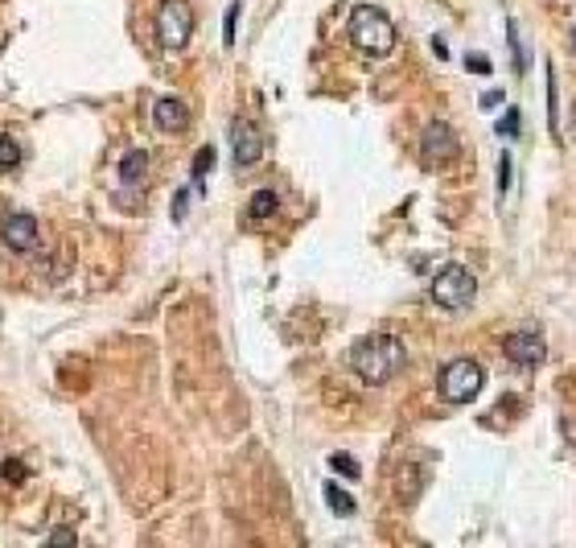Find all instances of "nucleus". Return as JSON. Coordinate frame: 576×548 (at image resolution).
<instances>
[{
  "label": "nucleus",
  "instance_id": "f257e3e1",
  "mask_svg": "<svg viewBox=\"0 0 576 548\" xmlns=\"http://www.w3.org/2000/svg\"><path fill=\"white\" fill-rule=\"evenodd\" d=\"M404 359H408V351H404V342L395 334H366L350 351V367H355V376L363 384H387L404 367Z\"/></svg>",
  "mask_w": 576,
  "mask_h": 548
},
{
  "label": "nucleus",
  "instance_id": "f03ea898",
  "mask_svg": "<svg viewBox=\"0 0 576 548\" xmlns=\"http://www.w3.org/2000/svg\"><path fill=\"white\" fill-rule=\"evenodd\" d=\"M350 42L371 58H387L391 50H395V25H391V17L383 9L358 5V9L350 13Z\"/></svg>",
  "mask_w": 576,
  "mask_h": 548
},
{
  "label": "nucleus",
  "instance_id": "7ed1b4c3",
  "mask_svg": "<svg viewBox=\"0 0 576 548\" xmlns=\"http://www.w3.org/2000/svg\"><path fill=\"white\" fill-rule=\"evenodd\" d=\"M473 297H478V280H473V272L465 269V264H444L441 272L433 277V301L441 309H465L473 306Z\"/></svg>",
  "mask_w": 576,
  "mask_h": 548
},
{
  "label": "nucleus",
  "instance_id": "20e7f679",
  "mask_svg": "<svg viewBox=\"0 0 576 548\" xmlns=\"http://www.w3.org/2000/svg\"><path fill=\"white\" fill-rule=\"evenodd\" d=\"M482 384H486V371H482V363H473V359L444 363L441 379H436V387H441V400H449V405H470L473 396L482 392Z\"/></svg>",
  "mask_w": 576,
  "mask_h": 548
},
{
  "label": "nucleus",
  "instance_id": "39448f33",
  "mask_svg": "<svg viewBox=\"0 0 576 548\" xmlns=\"http://www.w3.org/2000/svg\"><path fill=\"white\" fill-rule=\"evenodd\" d=\"M190 37H194V9L186 0H165L157 13V42L169 54H178V50L190 45Z\"/></svg>",
  "mask_w": 576,
  "mask_h": 548
},
{
  "label": "nucleus",
  "instance_id": "423d86ee",
  "mask_svg": "<svg viewBox=\"0 0 576 548\" xmlns=\"http://www.w3.org/2000/svg\"><path fill=\"white\" fill-rule=\"evenodd\" d=\"M230 153H235V165H256L264 157V132H259L251 120H230Z\"/></svg>",
  "mask_w": 576,
  "mask_h": 548
},
{
  "label": "nucleus",
  "instance_id": "0eeeda50",
  "mask_svg": "<svg viewBox=\"0 0 576 548\" xmlns=\"http://www.w3.org/2000/svg\"><path fill=\"white\" fill-rule=\"evenodd\" d=\"M503 351L514 367H540L543 355H548V347H543V338L535 330H514V334H506Z\"/></svg>",
  "mask_w": 576,
  "mask_h": 548
},
{
  "label": "nucleus",
  "instance_id": "6e6552de",
  "mask_svg": "<svg viewBox=\"0 0 576 548\" xmlns=\"http://www.w3.org/2000/svg\"><path fill=\"white\" fill-rule=\"evenodd\" d=\"M0 240H5V248H9V252H17V256L37 252V219L34 215L5 219V227H0Z\"/></svg>",
  "mask_w": 576,
  "mask_h": 548
},
{
  "label": "nucleus",
  "instance_id": "1a4fd4ad",
  "mask_svg": "<svg viewBox=\"0 0 576 548\" xmlns=\"http://www.w3.org/2000/svg\"><path fill=\"white\" fill-rule=\"evenodd\" d=\"M457 153V136H453V128L444 124V120H433V124L425 128V157L428 161H449V157Z\"/></svg>",
  "mask_w": 576,
  "mask_h": 548
},
{
  "label": "nucleus",
  "instance_id": "9d476101",
  "mask_svg": "<svg viewBox=\"0 0 576 548\" xmlns=\"http://www.w3.org/2000/svg\"><path fill=\"white\" fill-rule=\"evenodd\" d=\"M152 124L161 128V132H186V124H190V108L181 103V99H173V95H165V99H157V108H152Z\"/></svg>",
  "mask_w": 576,
  "mask_h": 548
},
{
  "label": "nucleus",
  "instance_id": "9b49d317",
  "mask_svg": "<svg viewBox=\"0 0 576 548\" xmlns=\"http://www.w3.org/2000/svg\"><path fill=\"white\" fill-rule=\"evenodd\" d=\"M144 170H149V153H144V149H128L124 161H120V181H124V186H141Z\"/></svg>",
  "mask_w": 576,
  "mask_h": 548
},
{
  "label": "nucleus",
  "instance_id": "f8f14e48",
  "mask_svg": "<svg viewBox=\"0 0 576 548\" xmlns=\"http://www.w3.org/2000/svg\"><path fill=\"white\" fill-rule=\"evenodd\" d=\"M280 210V198H276V190H256L248 202V219L251 223H268V219Z\"/></svg>",
  "mask_w": 576,
  "mask_h": 548
},
{
  "label": "nucleus",
  "instance_id": "ddd939ff",
  "mask_svg": "<svg viewBox=\"0 0 576 548\" xmlns=\"http://www.w3.org/2000/svg\"><path fill=\"white\" fill-rule=\"evenodd\" d=\"M21 144H17V136H0V173H13L21 165Z\"/></svg>",
  "mask_w": 576,
  "mask_h": 548
},
{
  "label": "nucleus",
  "instance_id": "4468645a",
  "mask_svg": "<svg viewBox=\"0 0 576 548\" xmlns=\"http://www.w3.org/2000/svg\"><path fill=\"white\" fill-rule=\"evenodd\" d=\"M326 504L334 507L337 515H355V499H350V494H346L337 483H326Z\"/></svg>",
  "mask_w": 576,
  "mask_h": 548
},
{
  "label": "nucleus",
  "instance_id": "2eb2a0df",
  "mask_svg": "<svg viewBox=\"0 0 576 548\" xmlns=\"http://www.w3.org/2000/svg\"><path fill=\"white\" fill-rule=\"evenodd\" d=\"M210 170H214V149H198V157H194V181H202Z\"/></svg>",
  "mask_w": 576,
  "mask_h": 548
},
{
  "label": "nucleus",
  "instance_id": "dca6fc26",
  "mask_svg": "<svg viewBox=\"0 0 576 548\" xmlns=\"http://www.w3.org/2000/svg\"><path fill=\"white\" fill-rule=\"evenodd\" d=\"M329 466L342 470L346 478H358V462H355V458H346V454H334V458H329Z\"/></svg>",
  "mask_w": 576,
  "mask_h": 548
},
{
  "label": "nucleus",
  "instance_id": "f3484780",
  "mask_svg": "<svg viewBox=\"0 0 576 548\" xmlns=\"http://www.w3.org/2000/svg\"><path fill=\"white\" fill-rule=\"evenodd\" d=\"M235 21H239V5H230L227 9V25H222V42L235 45Z\"/></svg>",
  "mask_w": 576,
  "mask_h": 548
},
{
  "label": "nucleus",
  "instance_id": "a211bd4d",
  "mask_svg": "<svg viewBox=\"0 0 576 548\" xmlns=\"http://www.w3.org/2000/svg\"><path fill=\"white\" fill-rule=\"evenodd\" d=\"M498 132H503V136H519V112H506V116L503 120H498Z\"/></svg>",
  "mask_w": 576,
  "mask_h": 548
},
{
  "label": "nucleus",
  "instance_id": "6ab92c4d",
  "mask_svg": "<svg viewBox=\"0 0 576 548\" xmlns=\"http://www.w3.org/2000/svg\"><path fill=\"white\" fill-rule=\"evenodd\" d=\"M0 475L13 478V483H21V478H25V466H21L17 458H9V462H0Z\"/></svg>",
  "mask_w": 576,
  "mask_h": 548
},
{
  "label": "nucleus",
  "instance_id": "aec40b11",
  "mask_svg": "<svg viewBox=\"0 0 576 548\" xmlns=\"http://www.w3.org/2000/svg\"><path fill=\"white\" fill-rule=\"evenodd\" d=\"M45 540H50V544H74V532L71 528H54Z\"/></svg>",
  "mask_w": 576,
  "mask_h": 548
},
{
  "label": "nucleus",
  "instance_id": "412c9836",
  "mask_svg": "<svg viewBox=\"0 0 576 548\" xmlns=\"http://www.w3.org/2000/svg\"><path fill=\"white\" fill-rule=\"evenodd\" d=\"M186 202H190V194L181 190V194L173 198V219H186Z\"/></svg>",
  "mask_w": 576,
  "mask_h": 548
},
{
  "label": "nucleus",
  "instance_id": "4be33fe9",
  "mask_svg": "<svg viewBox=\"0 0 576 548\" xmlns=\"http://www.w3.org/2000/svg\"><path fill=\"white\" fill-rule=\"evenodd\" d=\"M498 181H503V190L511 186V157H503V165H498Z\"/></svg>",
  "mask_w": 576,
  "mask_h": 548
},
{
  "label": "nucleus",
  "instance_id": "5701e85b",
  "mask_svg": "<svg viewBox=\"0 0 576 548\" xmlns=\"http://www.w3.org/2000/svg\"><path fill=\"white\" fill-rule=\"evenodd\" d=\"M465 66H470V71H478V74H486V71H490V63H486V58H470V63H465Z\"/></svg>",
  "mask_w": 576,
  "mask_h": 548
},
{
  "label": "nucleus",
  "instance_id": "b1692460",
  "mask_svg": "<svg viewBox=\"0 0 576 548\" xmlns=\"http://www.w3.org/2000/svg\"><path fill=\"white\" fill-rule=\"evenodd\" d=\"M572 141H576V108H572Z\"/></svg>",
  "mask_w": 576,
  "mask_h": 548
}]
</instances>
